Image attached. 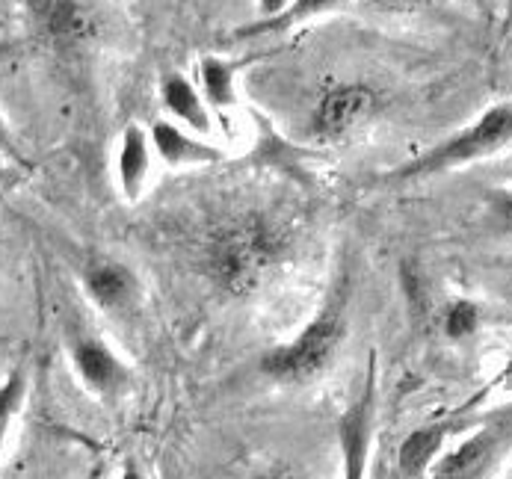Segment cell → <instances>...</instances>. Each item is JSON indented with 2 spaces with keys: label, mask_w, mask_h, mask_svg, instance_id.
<instances>
[{
  "label": "cell",
  "mask_w": 512,
  "mask_h": 479,
  "mask_svg": "<svg viewBox=\"0 0 512 479\" xmlns=\"http://www.w3.org/2000/svg\"><path fill=\"white\" fill-rule=\"evenodd\" d=\"M373 110H376V95L370 86L362 83L338 86L320 101L314 116V131L323 139L350 137L373 116Z\"/></svg>",
  "instance_id": "cell-4"
},
{
  "label": "cell",
  "mask_w": 512,
  "mask_h": 479,
  "mask_svg": "<svg viewBox=\"0 0 512 479\" xmlns=\"http://www.w3.org/2000/svg\"><path fill=\"white\" fill-rule=\"evenodd\" d=\"M148 139L143 128L128 125V131L122 134V145H119V184L122 193L134 202L143 190V181L148 175Z\"/></svg>",
  "instance_id": "cell-11"
},
{
  "label": "cell",
  "mask_w": 512,
  "mask_h": 479,
  "mask_svg": "<svg viewBox=\"0 0 512 479\" xmlns=\"http://www.w3.org/2000/svg\"><path fill=\"white\" fill-rule=\"evenodd\" d=\"M273 261V234L261 222L228 228L211 246V270L225 287L243 290Z\"/></svg>",
  "instance_id": "cell-3"
},
{
  "label": "cell",
  "mask_w": 512,
  "mask_h": 479,
  "mask_svg": "<svg viewBox=\"0 0 512 479\" xmlns=\"http://www.w3.org/2000/svg\"><path fill=\"white\" fill-rule=\"evenodd\" d=\"M122 479H146V477H143V474H140L137 468H128V471L122 474Z\"/></svg>",
  "instance_id": "cell-18"
},
{
  "label": "cell",
  "mask_w": 512,
  "mask_h": 479,
  "mask_svg": "<svg viewBox=\"0 0 512 479\" xmlns=\"http://www.w3.org/2000/svg\"><path fill=\"white\" fill-rule=\"evenodd\" d=\"M498 453V438L495 435H474L468 438L459 450L447 453L436 465L433 479H480L486 468L495 462Z\"/></svg>",
  "instance_id": "cell-8"
},
{
  "label": "cell",
  "mask_w": 512,
  "mask_h": 479,
  "mask_svg": "<svg viewBox=\"0 0 512 479\" xmlns=\"http://www.w3.org/2000/svg\"><path fill=\"white\" fill-rule=\"evenodd\" d=\"M0 148H3V151H12V142H9V134H6V128H3V122H0Z\"/></svg>",
  "instance_id": "cell-17"
},
{
  "label": "cell",
  "mask_w": 512,
  "mask_h": 479,
  "mask_svg": "<svg viewBox=\"0 0 512 479\" xmlns=\"http://www.w3.org/2000/svg\"><path fill=\"white\" fill-rule=\"evenodd\" d=\"M72 358L77 373H80V379L92 391H98V394H110V391L122 388L125 379H128L122 361L104 343L89 341V338L86 341H77L72 349Z\"/></svg>",
  "instance_id": "cell-6"
},
{
  "label": "cell",
  "mask_w": 512,
  "mask_h": 479,
  "mask_svg": "<svg viewBox=\"0 0 512 479\" xmlns=\"http://www.w3.org/2000/svg\"><path fill=\"white\" fill-rule=\"evenodd\" d=\"M510 125V104H495V107H492L486 116H480L468 131L444 139L441 145L430 148V151L421 154L418 160H412V163L394 169V172L388 175V181L427 178V175H436V172H444V169L462 166V163H468V160L486 157V154H492V151H498L501 145L510 142Z\"/></svg>",
  "instance_id": "cell-1"
},
{
  "label": "cell",
  "mask_w": 512,
  "mask_h": 479,
  "mask_svg": "<svg viewBox=\"0 0 512 479\" xmlns=\"http://www.w3.org/2000/svg\"><path fill=\"white\" fill-rule=\"evenodd\" d=\"M21 397H24V379H21V373H12V376L0 385V447H3L9 420H12L15 409H18Z\"/></svg>",
  "instance_id": "cell-16"
},
{
  "label": "cell",
  "mask_w": 512,
  "mask_h": 479,
  "mask_svg": "<svg viewBox=\"0 0 512 479\" xmlns=\"http://www.w3.org/2000/svg\"><path fill=\"white\" fill-rule=\"evenodd\" d=\"M160 98H163V107L181 119L184 125H190L196 134H211L214 125H211V113L202 101V95L196 92V86L184 77V74H169L160 86Z\"/></svg>",
  "instance_id": "cell-9"
},
{
  "label": "cell",
  "mask_w": 512,
  "mask_h": 479,
  "mask_svg": "<svg viewBox=\"0 0 512 479\" xmlns=\"http://www.w3.org/2000/svg\"><path fill=\"white\" fill-rule=\"evenodd\" d=\"M199 80L205 89V104H214L220 110H228L237 104V92H234V66L217 60V57H205L199 66Z\"/></svg>",
  "instance_id": "cell-13"
},
{
  "label": "cell",
  "mask_w": 512,
  "mask_h": 479,
  "mask_svg": "<svg viewBox=\"0 0 512 479\" xmlns=\"http://www.w3.org/2000/svg\"><path fill=\"white\" fill-rule=\"evenodd\" d=\"M36 9L42 12V18H45V24H48V33H54V36H60V39L77 36V33L83 30L86 12H83V6H77V3H42V6H36Z\"/></svg>",
  "instance_id": "cell-14"
},
{
  "label": "cell",
  "mask_w": 512,
  "mask_h": 479,
  "mask_svg": "<svg viewBox=\"0 0 512 479\" xmlns=\"http://www.w3.org/2000/svg\"><path fill=\"white\" fill-rule=\"evenodd\" d=\"M86 290L101 308L119 311L134 299L137 281H134V273L128 267L113 264V261H101V264L86 270Z\"/></svg>",
  "instance_id": "cell-10"
},
{
  "label": "cell",
  "mask_w": 512,
  "mask_h": 479,
  "mask_svg": "<svg viewBox=\"0 0 512 479\" xmlns=\"http://www.w3.org/2000/svg\"><path fill=\"white\" fill-rule=\"evenodd\" d=\"M261 479H293V477H279V474H273V477H261Z\"/></svg>",
  "instance_id": "cell-19"
},
{
  "label": "cell",
  "mask_w": 512,
  "mask_h": 479,
  "mask_svg": "<svg viewBox=\"0 0 512 479\" xmlns=\"http://www.w3.org/2000/svg\"><path fill=\"white\" fill-rule=\"evenodd\" d=\"M441 441H444V426H421L412 435H406L400 444V453H397L403 477H424L433 468V459L439 453Z\"/></svg>",
  "instance_id": "cell-12"
},
{
  "label": "cell",
  "mask_w": 512,
  "mask_h": 479,
  "mask_svg": "<svg viewBox=\"0 0 512 479\" xmlns=\"http://www.w3.org/2000/svg\"><path fill=\"white\" fill-rule=\"evenodd\" d=\"M370 426H373V382L356 406L341 417V453H344V479H365L367 453H370Z\"/></svg>",
  "instance_id": "cell-5"
},
{
  "label": "cell",
  "mask_w": 512,
  "mask_h": 479,
  "mask_svg": "<svg viewBox=\"0 0 512 479\" xmlns=\"http://www.w3.org/2000/svg\"><path fill=\"white\" fill-rule=\"evenodd\" d=\"M151 142H154V151H157L169 166H184V163H217V160H222L220 148L187 137L178 125L163 122V119L154 122V128H151Z\"/></svg>",
  "instance_id": "cell-7"
},
{
  "label": "cell",
  "mask_w": 512,
  "mask_h": 479,
  "mask_svg": "<svg viewBox=\"0 0 512 479\" xmlns=\"http://www.w3.org/2000/svg\"><path fill=\"white\" fill-rule=\"evenodd\" d=\"M480 329V311L471 302H453L444 314V335L450 341H465Z\"/></svg>",
  "instance_id": "cell-15"
},
{
  "label": "cell",
  "mask_w": 512,
  "mask_h": 479,
  "mask_svg": "<svg viewBox=\"0 0 512 479\" xmlns=\"http://www.w3.org/2000/svg\"><path fill=\"white\" fill-rule=\"evenodd\" d=\"M344 317L341 308H326L320 311L293 343H285L273 352L264 355L261 367L267 376H273L276 382H308L317 373H323L329 367V361L335 358L338 346L344 341Z\"/></svg>",
  "instance_id": "cell-2"
}]
</instances>
